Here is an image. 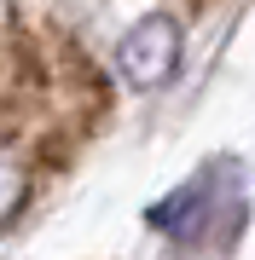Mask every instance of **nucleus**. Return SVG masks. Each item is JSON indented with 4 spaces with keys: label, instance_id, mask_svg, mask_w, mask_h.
Here are the masks:
<instances>
[{
    "label": "nucleus",
    "instance_id": "2",
    "mask_svg": "<svg viewBox=\"0 0 255 260\" xmlns=\"http://www.w3.org/2000/svg\"><path fill=\"white\" fill-rule=\"evenodd\" d=\"M122 75L133 87H162L174 75V64H180V29H174V18H145L139 29H128L122 35Z\"/></svg>",
    "mask_w": 255,
    "mask_h": 260
},
{
    "label": "nucleus",
    "instance_id": "1",
    "mask_svg": "<svg viewBox=\"0 0 255 260\" xmlns=\"http://www.w3.org/2000/svg\"><path fill=\"white\" fill-rule=\"evenodd\" d=\"M110 110V75L64 18L0 6V237L52 197Z\"/></svg>",
    "mask_w": 255,
    "mask_h": 260
}]
</instances>
